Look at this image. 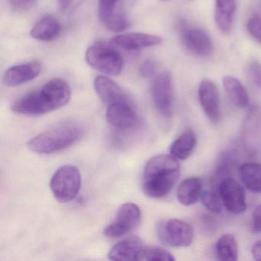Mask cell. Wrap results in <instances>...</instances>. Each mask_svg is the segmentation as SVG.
<instances>
[{
	"instance_id": "8",
	"label": "cell",
	"mask_w": 261,
	"mask_h": 261,
	"mask_svg": "<svg viewBox=\"0 0 261 261\" xmlns=\"http://www.w3.org/2000/svg\"><path fill=\"white\" fill-rule=\"evenodd\" d=\"M140 220V207L134 203H126L120 206L114 221L103 229V233L111 238L124 236L138 227Z\"/></svg>"
},
{
	"instance_id": "29",
	"label": "cell",
	"mask_w": 261,
	"mask_h": 261,
	"mask_svg": "<svg viewBox=\"0 0 261 261\" xmlns=\"http://www.w3.org/2000/svg\"><path fill=\"white\" fill-rule=\"evenodd\" d=\"M248 75L253 85L261 89V65L257 62H253L249 64Z\"/></svg>"
},
{
	"instance_id": "10",
	"label": "cell",
	"mask_w": 261,
	"mask_h": 261,
	"mask_svg": "<svg viewBox=\"0 0 261 261\" xmlns=\"http://www.w3.org/2000/svg\"><path fill=\"white\" fill-rule=\"evenodd\" d=\"M118 3L110 0H99V19L108 30L114 33L125 31L129 27V19L119 7Z\"/></svg>"
},
{
	"instance_id": "4",
	"label": "cell",
	"mask_w": 261,
	"mask_h": 261,
	"mask_svg": "<svg viewBox=\"0 0 261 261\" xmlns=\"http://www.w3.org/2000/svg\"><path fill=\"white\" fill-rule=\"evenodd\" d=\"M82 177L74 166L65 165L59 168L51 179L50 187L55 198L61 203L70 202L77 196Z\"/></svg>"
},
{
	"instance_id": "36",
	"label": "cell",
	"mask_w": 261,
	"mask_h": 261,
	"mask_svg": "<svg viewBox=\"0 0 261 261\" xmlns=\"http://www.w3.org/2000/svg\"><path fill=\"white\" fill-rule=\"evenodd\" d=\"M162 1H169V0H162Z\"/></svg>"
},
{
	"instance_id": "31",
	"label": "cell",
	"mask_w": 261,
	"mask_h": 261,
	"mask_svg": "<svg viewBox=\"0 0 261 261\" xmlns=\"http://www.w3.org/2000/svg\"><path fill=\"white\" fill-rule=\"evenodd\" d=\"M12 8L16 11L25 12L36 4V0H10Z\"/></svg>"
},
{
	"instance_id": "6",
	"label": "cell",
	"mask_w": 261,
	"mask_h": 261,
	"mask_svg": "<svg viewBox=\"0 0 261 261\" xmlns=\"http://www.w3.org/2000/svg\"><path fill=\"white\" fill-rule=\"evenodd\" d=\"M157 234L159 239L166 245L186 247L192 244L194 230L186 221L172 218L161 221L158 224Z\"/></svg>"
},
{
	"instance_id": "21",
	"label": "cell",
	"mask_w": 261,
	"mask_h": 261,
	"mask_svg": "<svg viewBox=\"0 0 261 261\" xmlns=\"http://www.w3.org/2000/svg\"><path fill=\"white\" fill-rule=\"evenodd\" d=\"M223 85L230 101L239 108H245L249 105L248 93L244 85L236 77L225 76L223 79Z\"/></svg>"
},
{
	"instance_id": "26",
	"label": "cell",
	"mask_w": 261,
	"mask_h": 261,
	"mask_svg": "<svg viewBox=\"0 0 261 261\" xmlns=\"http://www.w3.org/2000/svg\"><path fill=\"white\" fill-rule=\"evenodd\" d=\"M140 260L174 261L175 258L169 251L161 247L148 246L143 247Z\"/></svg>"
},
{
	"instance_id": "14",
	"label": "cell",
	"mask_w": 261,
	"mask_h": 261,
	"mask_svg": "<svg viewBox=\"0 0 261 261\" xmlns=\"http://www.w3.org/2000/svg\"><path fill=\"white\" fill-rule=\"evenodd\" d=\"M42 71V65L38 62H31L15 65L9 68L4 74V85L7 87H17L32 82Z\"/></svg>"
},
{
	"instance_id": "11",
	"label": "cell",
	"mask_w": 261,
	"mask_h": 261,
	"mask_svg": "<svg viewBox=\"0 0 261 261\" xmlns=\"http://www.w3.org/2000/svg\"><path fill=\"white\" fill-rule=\"evenodd\" d=\"M198 95L204 114L212 123H218L221 119V111L219 91L216 85L208 79L201 81L198 87Z\"/></svg>"
},
{
	"instance_id": "5",
	"label": "cell",
	"mask_w": 261,
	"mask_h": 261,
	"mask_svg": "<svg viewBox=\"0 0 261 261\" xmlns=\"http://www.w3.org/2000/svg\"><path fill=\"white\" fill-rule=\"evenodd\" d=\"M85 60L91 68L108 75H119L123 70V62L120 55L105 45H91L87 50Z\"/></svg>"
},
{
	"instance_id": "16",
	"label": "cell",
	"mask_w": 261,
	"mask_h": 261,
	"mask_svg": "<svg viewBox=\"0 0 261 261\" xmlns=\"http://www.w3.org/2000/svg\"><path fill=\"white\" fill-rule=\"evenodd\" d=\"M143 247V241L139 237H128L113 246L108 258L111 260H140Z\"/></svg>"
},
{
	"instance_id": "12",
	"label": "cell",
	"mask_w": 261,
	"mask_h": 261,
	"mask_svg": "<svg viewBox=\"0 0 261 261\" xmlns=\"http://www.w3.org/2000/svg\"><path fill=\"white\" fill-rule=\"evenodd\" d=\"M181 40L190 53L199 57H207L213 51L210 37L201 29L185 27L181 30Z\"/></svg>"
},
{
	"instance_id": "20",
	"label": "cell",
	"mask_w": 261,
	"mask_h": 261,
	"mask_svg": "<svg viewBox=\"0 0 261 261\" xmlns=\"http://www.w3.org/2000/svg\"><path fill=\"white\" fill-rule=\"evenodd\" d=\"M202 184L198 177L183 180L177 189V199L183 205L190 206L198 202L202 193Z\"/></svg>"
},
{
	"instance_id": "2",
	"label": "cell",
	"mask_w": 261,
	"mask_h": 261,
	"mask_svg": "<svg viewBox=\"0 0 261 261\" xmlns=\"http://www.w3.org/2000/svg\"><path fill=\"white\" fill-rule=\"evenodd\" d=\"M180 165L172 155H155L145 165L142 189L146 196L160 198L172 190L179 178Z\"/></svg>"
},
{
	"instance_id": "13",
	"label": "cell",
	"mask_w": 261,
	"mask_h": 261,
	"mask_svg": "<svg viewBox=\"0 0 261 261\" xmlns=\"http://www.w3.org/2000/svg\"><path fill=\"white\" fill-rule=\"evenodd\" d=\"M114 45L126 51H137L160 45L163 39L160 36L146 33H129L118 35L113 38Z\"/></svg>"
},
{
	"instance_id": "9",
	"label": "cell",
	"mask_w": 261,
	"mask_h": 261,
	"mask_svg": "<svg viewBox=\"0 0 261 261\" xmlns=\"http://www.w3.org/2000/svg\"><path fill=\"white\" fill-rule=\"evenodd\" d=\"M218 192L227 212L233 215L243 213L247 208L244 188L231 177H224L218 185Z\"/></svg>"
},
{
	"instance_id": "33",
	"label": "cell",
	"mask_w": 261,
	"mask_h": 261,
	"mask_svg": "<svg viewBox=\"0 0 261 261\" xmlns=\"http://www.w3.org/2000/svg\"><path fill=\"white\" fill-rule=\"evenodd\" d=\"M251 253L255 260L261 261V241L253 244L251 248Z\"/></svg>"
},
{
	"instance_id": "17",
	"label": "cell",
	"mask_w": 261,
	"mask_h": 261,
	"mask_svg": "<svg viewBox=\"0 0 261 261\" xmlns=\"http://www.w3.org/2000/svg\"><path fill=\"white\" fill-rule=\"evenodd\" d=\"M94 89L103 103L108 105L129 101V97L118 85L105 76H97L94 82Z\"/></svg>"
},
{
	"instance_id": "15",
	"label": "cell",
	"mask_w": 261,
	"mask_h": 261,
	"mask_svg": "<svg viewBox=\"0 0 261 261\" xmlns=\"http://www.w3.org/2000/svg\"><path fill=\"white\" fill-rule=\"evenodd\" d=\"M106 118L110 124L119 129H129L137 123V114L128 102L108 105Z\"/></svg>"
},
{
	"instance_id": "28",
	"label": "cell",
	"mask_w": 261,
	"mask_h": 261,
	"mask_svg": "<svg viewBox=\"0 0 261 261\" xmlns=\"http://www.w3.org/2000/svg\"><path fill=\"white\" fill-rule=\"evenodd\" d=\"M246 30L248 34L256 42L261 45V17L259 16H251L246 23Z\"/></svg>"
},
{
	"instance_id": "19",
	"label": "cell",
	"mask_w": 261,
	"mask_h": 261,
	"mask_svg": "<svg viewBox=\"0 0 261 261\" xmlns=\"http://www.w3.org/2000/svg\"><path fill=\"white\" fill-rule=\"evenodd\" d=\"M62 31L59 21L53 16H45L39 19L30 31V36L36 40L49 42L59 37Z\"/></svg>"
},
{
	"instance_id": "3",
	"label": "cell",
	"mask_w": 261,
	"mask_h": 261,
	"mask_svg": "<svg viewBox=\"0 0 261 261\" xmlns=\"http://www.w3.org/2000/svg\"><path fill=\"white\" fill-rule=\"evenodd\" d=\"M83 134L79 125L68 123L42 133L27 143L30 150L38 154L56 153L74 145Z\"/></svg>"
},
{
	"instance_id": "24",
	"label": "cell",
	"mask_w": 261,
	"mask_h": 261,
	"mask_svg": "<svg viewBox=\"0 0 261 261\" xmlns=\"http://www.w3.org/2000/svg\"><path fill=\"white\" fill-rule=\"evenodd\" d=\"M216 253L219 260H238V246L234 237L230 233L222 235L217 241Z\"/></svg>"
},
{
	"instance_id": "23",
	"label": "cell",
	"mask_w": 261,
	"mask_h": 261,
	"mask_svg": "<svg viewBox=\"0 0 261 261\" xmlns=\"http://www.w3.org/2000/svg\"><path fill=\"white\" fill-rule=\"evenodd\" d=\"M239 175L243 184L253 192L261 193V164L246 163L241 165Z\"/></svg>"
},
{
	"instance_id": "18",
	"label": "cell",
	"mask_w": 261,
	"mask_h": 261,
	"mask_svg": "<svg viewBox=\"0 0 261 261\" xmlns=\"http://www.w3.org/2000/svg\"><path fill=\"white\" fill-rule=\"evenodd\" d=\"M236 10L235 0L215 1V21L217 28L223 35L230 33Z\"/></svg>"
},
{
	"instance_id": "22",
	"label": "cell",
	"mask_w": 261,
	"mask_h": 261,
	"mask_svg": "<svg viewBox=\"0 0 261 261\" xmlns=\"http://www.w3.org/2000/svg\"><path fill=\"white\" fill-rule=\"evenodd\" d=\"M197 139L195 133L191 129L185 131L171 145V155L177 160H185L190 156L196 146Z\"/></svg>"
},
{
	"instance_id": "32",
	"label": "cell",
	"mask_w": 261,
	"mask_h": 261,
	"mask_svg": "<svg viewBox=\"0 0 261 261\" xmlns=\"http://www.w3.org/2000/svg\"><path fill=\"white\" fill-rule=\"evenodd\" d=\"M252 229L256 233L261 232V204L255 208L252 215Z\"/></svg>"
},
{
	"instance_id": "35",
	"label": "cell",
	"mask_w": 261,
	"mask_h": 261,
	"mask_svg": "<svg viewBox=\"0 0 261 261\" xmlns=\"http://www.w3.org/2000/svg\"><path fill=\"white\" fill-rule=\"evenodd\" d=\"M110 1H114V2H120V0H110Z\"/></svg>"
},
{
	"instance_id": "30",
	"label": "cell",
	"mask_w": 261,
	"mask_h": 261,
	"mask_svg": "<svg viewBox=\"0 0 261 261\" xmlns=\"http://www.w3.org/2000/svg\"><path fill=\"white\" fill-rule=\"evenodd\" d=\"M157 65L152 60H146L140 66V74L143 77H152L156 73Z\"/></svg>"
},
{
	"instance_id": "34",
	"label": "cell",
	"mask_w": 261,
	"mask_h": 261,
	"mask_svg": "<svg viewBox=\"0 0 261 261\" xmlns=\"http://www.w3.org/2000/svg\"><path fill=\"white\" fill-rule=\"evenodd\" d=\"M72 1L73 0H59V5L62 10H65L71 5Z\"/></svg>"
},
{
	"instance_id": "7",
	"label": "cell",
	"mask_w": 261,
	"mask_h": 261,
	"mask_svg": "<svg viewBox=\"0 0 261 261\" xmlns=\"http://www.w3.org/2000/svg\"><path fill=\"white\" fill-rule=\"evenodd\" d=\"M151 96L158 114L163 118H170L174 97L172 75L169 71H163L154 79L151 85Z\"/></svg>"
},
{
	"instance_id": "25",
	"label": "cell",
	"mask_w": 261,
	"mask_h": 261,
	"mask_svg": "<svg viewBox=\"0 0 261 261\" xmlns=\"http://www.w3.org/2000/svg\"><path fill=\"white\" fill-rule=\"evenodd\" d=\"M261 125V111L259 107L253 105L249 109L244 123V130L247 135L253 138L259 134Z\"/></svg>"
},
{
	"instance_id": "27",
	"label": "cell",
	"mask_w": 261,
	"mask_h": 261,
	"mask_svg": "<svg viewBox=\"0 0 261 261\" xmlns=\"http://www.w3.org/2000/svg\"><path fill=\"white\" fill-rule=\"evenodd\" d=\"M201 201L204 207L215 214L222 212L223 203L218 189H212L202 192L201 196Z\"/></svg>"
},
{
	"instance_id": "1",
	"label": "cell",
	"mask_w": 261,
	"mask_h": 261,
	"mask_svg": "<svg viewBox=\"0 0 261 261\" xmlns=\"http://www.w3.org/2000/svg\"><path fill=\"white\" fill-rule=\"evenodd\" d=\"M71 97V88L65 80L51 79L40 89L18 99L12 105L11 109L13 112L23 115H42L63 108Z\"/></svg>"
}]
</instances>
